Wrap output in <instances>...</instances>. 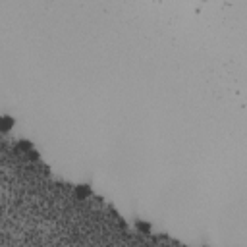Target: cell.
Wrapping results in <instances>:
<instances>
[{
	"label": "cell",
	"instance_id": "3",
	"mask_svg": "<svg viewBox=\"0 0 247 247\" xmlns=\"http://www.w3.org/2000/svg\"><path fill=\"white\" fill-rule=\"evenodd\" d=\"M137 228L143 230V234H149V232H151V226H149L147 222H137Z\"/></svg>",
	"mask_w": 247,
	"mask_h": 247
},
{
	"label": "cell",
	"instance_id": "2",
	"mask_svg": "<svg viewBox=\"0 0 247 247\" xmlns=\"http://www.w3.org/2000/svg\"><path fill=\"white\" fill-rule=\"evenodd\" d=\"M75 193L79 195V197H87V195H91V189H89L87 185H77L75 189Z\"/></svg>",
	"mask_w": 247,
	"mask_h": 247
},
{
	"label": "cell",
	"instance_id": "1",
	"mask_svg": "<svg viewBox=\"0 0 247 247\" xmlns=\"http://www.w3.org/2000/svg\"><path fill=\"white\" fill-rule=\"evenodd\" d=\"M12 124H14L12 118H8V116L0 118V129H10V128H12Z\"/></svg>",
	"mask_w": 247,
	"mask_h": 247
}]
</instances>
